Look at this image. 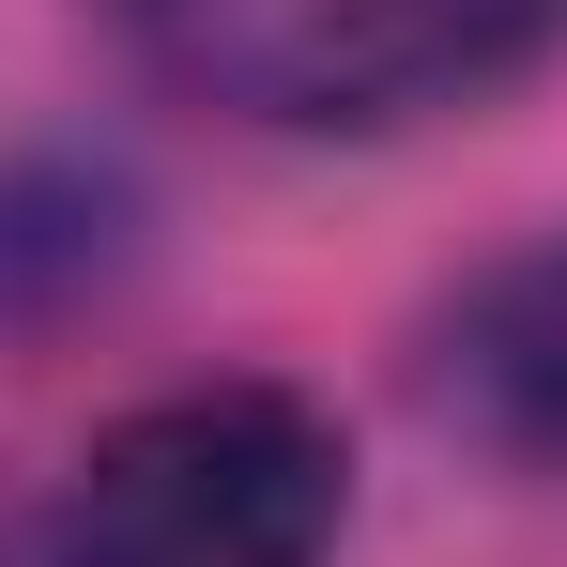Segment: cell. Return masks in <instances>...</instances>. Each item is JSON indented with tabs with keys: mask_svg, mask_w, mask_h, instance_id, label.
I'll return each mask as SVG.
<instances>
[{
	"mask_svg": "<svg viewBox=\"0 0 567 567\" xmlns=\"http://www.w3.org/2000/svg\"><path fill=\"white\" fill-rule=\"evenodd\" d=\"M338 506H353V445H338L322 399L169 383L78 445L47 567H322Z\"/></svg>",
	"mask_w": 567,
	"mask_h": 567,
	"instance_id": "cell-2",
	"label": "cell"
},
{
	"mask_svg": "<svg viewBox=\"0 0 567 567\" xmlns=\"http://www.w3.org/2000/svg\"><path fill=\"white\" fill-rule=\"evenodd\" d=\"M93 16L138 47V78L261 138H399L491 107L567 47V0H93Z\"/></svg>",
	"mask_w": 567,
	"mask_h": 567,
	"instance_id": "cell-1",
	"label": "cell"
},
{
	"mask_svg": "<svg viewBox=\"0 0 567 567\" xmlns=\"http://www.w3.org/2000/svg\"><path fill=\"white\" fill-rule=\"evenodd\" d=\"M430 414L461 430L475 461L506 475H567V230L553 246H506V261H475L445 307H430Z\"/></svg>",
	"mask_w": 567,
	"mask_h": 567,
	"instance_id": "cell-3",
	"label": "cell"
}]
</instances>
